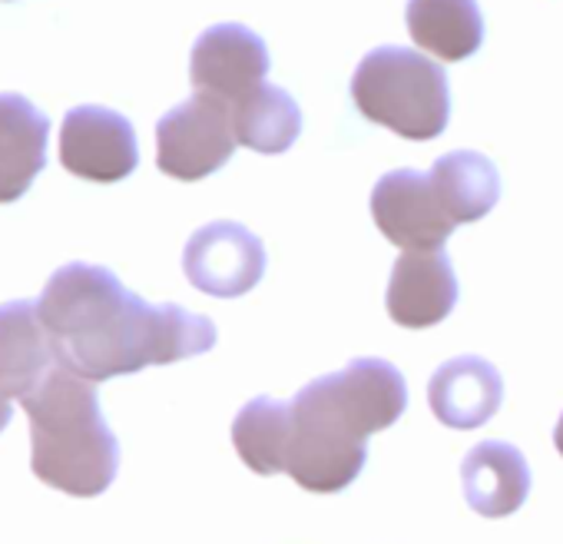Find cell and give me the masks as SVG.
<instances>
[{"instance_id": "7", "label": "cell", "mask_w": 563, "mask_h": 544, "mask_svg": "<svg viewBox=\"0 0 563 544\" xmlns=\"http://www.w3.org/2000/svg\"><path fill=\"white\" fill-rule=\"evenodd\" d=\"M372 219L378 232L405 252L444 249L457 222L441 206L431 176L418 170H391L372 189Z\"/></svg>"}, {"instance_id": "12", "label": "cell", "mask_w": 563, "mask_h": 544, "mask_svg": "<svg viewBox=\"0 0 563 544\" xmlns=\"http://www.w3.org/2000/svg\"><path fill=\"white\" fill-rule=\"evenodd\" d=\"M461 485L471 511L481 518H507L530 494V468L517 445L490 438L474 445L461 461Z\"/></svg>"}, {"instance_id": "20", "label": "cell", "mask_w": 563, "mask_h": 544, "mask_svg": "<svg viewBox=\"0 0 563 544\" xmlns=\"http://www.w3.org/2000/svg\"><path fill=\"white\" fill-rule=\"evenodd\" d=\"M553 445H556V451H560V458H563V415H560V422H556V428H553Z\"/></svg>"}, {"instance_id": "4", "label": "cell", "mask_w": 563, "mask_h": 544, "mask_svg": "<svg viewBox=\"0 0 563 544\" xmlns=\"http://www.w3.org/2000/svg\"><path fill=\"white\" fill-rule=\"evenodd\" d=\"M358 113L405 140H438L451 117L444 70L405 47H375L352 77Z\"/></svg>"}, {"instance_id": "2", "label": "cell", "mask_w": 563, "mask_h": 544, "mask_svg": "<svg viewBox=\"0 0 563 544\" xmlns=\"http://www.w3.org/2000/svg\"><path fill=\"white\" fill-rule=\"evenodd\" d=\"M286 475L312 494L345 491L368 461V438L408 409V382L385 359H352L296 392Z\"/></svg>"}, {"instance_id": "6", "label": "cell", "mask_w": 563, "mask_h": 544, "mask_svg": "<svg viewBox=\"0 0 563 544\" xmlns=\"http://www.w3.org/2000/svg\"><path fill=\"white\" fill-rule=\"evenodd\" d=\"M183 272L192 290L216 300H239L265 276V246L242 222H206L183 249Z\"/></svg>"}, {"instance_id": "17", "label": "cell", "mask_w": 563, "mask_h": 544, "mask_svg": "<svg viewBox=\"0 0 563 544\" xmlns=\"http://www.w3.org/2000/svg\"><path fill=\"white\" fill-rule=\"evenodd\" d=\"M292 438V409L278 399L255 395L232 418V445L249 471L255 475H282L289 458Z\"/></svg>"}, {"instance_id": "10", "label": "cell", "mask_w": 563, "mask_h": 544, "mask_svg": "<svg viewBox=\"0 0 563 544\" xmlns=\"http://www.w3.org/2000/svg\"><path fill=\"white\" fill-rule=\"evenodd\" d=\"M461 286L444 249L434 252H401L388 280V316L401 329L441 326L457 306Z\"/></svg>"}, {"instance_id": "9", "label": "cell", "mask_w": 563, "mask_h": 544, "mask_svg": "<svg viewBox=\"0 0 563 544\" xmlns=\"http://www.w3.org/2000/svg\"><path fill=\"white\" fill-rule=\"evenodd\" d=\"M268 74V51L258 34L242 24L209 28L189 57V80L196 94H209L229 107L242 104L262 87Z\"/></svg>"}, {"instance_id": "14", "label": "cell", "mask_w": 563, "mask_h": 544, "mask_svg": "<svg viewBox=\"0 0 563 544\" xmlns=\"http://www.w3.org/2000/svg\"><path fill=\"white\" fill-rule=\"evenodd\" d=\"M47 117L21 94H0V203H18L47 166Z\"/></svg>"}, {"instance_id": "1", "label": "cell", "mask_w": 563, "mask_h": 544, "mask_svg": "<svg viewBox=\"0 0 563 544\" xmlns=\"http://www.w3.org/2000/svg\"><path fill=\"white\" fill-rule=\"evenodd\" d=\"M57 366L100 385L150 366H173L216 346L212 319L183 306H150L107 265L67 262L37 300Z\"/></svg>"}, {"instance_id": "15", "label": "cell", "mask_w": 563, "mask_h": 544, "mask_svg": "<svg viewBox=\"0 0 563 544\" xmlns=\"http://www.w3.org/2000/svg\"><path fill=\"white\" fill-rule=\"evenodd\" d=\"M408 34L424 54L457 64L481 51L484 18L477 0H408Z\"/></svg>"}, {"instance_id": "3", "label": "cell", "mask_w": 563, "mask_h": 544, "mask_svg": "<svg viewBox=\"0 0 563 544\" xmlns=\"http://www.w3.org/2000/svg\"><path fill=\"white\" fill-rule=\"evenodd\" d=\"M21 405L31 418V468L47 488L97 498L113 485L120 445L100 412L93 382L54 366Z\"/></svg>"}, {"instance_id": "8", "label": "cell", "mask_w": 563, "mask_h": 544, "mask_svg": "<svg viewBox=\"0 0 563 544\" xmlns=\"http://www.w3.org/2000/svg\"><path fill=\"white\" fill-rule=\"evenodd\" d=\"M60 163L90 183L126 179L140 163L133 123L107 107L70 110L60 127Z\"/></svg>"}, {"instance_id": "11", "label": "cell", "mask_w": 563, "mask_h": 544, "mask_svg": "<svg viewBox=\"0 0 563 544\" xmlns=\"http://www.w3.org/2000/svg\"><path fill=\"white\" fill-rule=\"evenodd\" d=\"M504 402L500 372L481 356H457L438 366L428 382V405L434 418L457 432L487 425Z\"/></svg>"}, {"instance_id": "5", "label": "cell", "mask_w": 563, "mask_h": 544, "mask_svg": "<svg viewBox=\"0 0 563 544\" xmlns=\"http://www.w3.org/2000/svg\"><path fill=\"white\" fill-rule=\"evenodd\" d=\"M235 146L232 107L209 94H192L156 123V166L183 183H196L222 170Z\"/></svg>"}, {"instance_id": "18", "label": "cell", "mask_w": 563, "mask_h": 544, "mask_svg": "<svg viewBox=\"0 0 563 544\" xmlns=\"http://www.w3.org/2000/svg\"><path fill=\"white\" fill-rule=\"evenodd\" d=\"M232 130L239 146H249L265 156L286 153L302 133V110L299 104L272 84H262L242 104L232 107Z\"/></svg>"}, {"instance_id": "19", "label": "cell", "mask_w": 563, "mask_h": 544, "mask_svg": "<svg viewBox=\"0 0 563 544\" xmlns=\"http://www.w3.org/2000/svg\"><path fill=\"white\" fill-rule=\"evenodd\" d=\"M11 415H14V399H8L4 392H0V432H4V428H8Z\"/></svg>"}, {"instance_id": "13", "label": "cell", "mask_w": 563, "mask_h": 544, "mask_svg": "<svg viewBox=\"0 0 563 544\" xmlns=\"http://www.w3.org/2000/svg\"><path fill=\"white\" fill-rule=\"evenodd\" d=\"M57 366L37 303L14 300L0 306V392L24 399Z\"/></svg>"}, {"instance_id": "16", "label": "cell", "mask_w": 563, "mask_h": 544, "mask_svg": "<svg viewBox=\"0 0 563 544\" xmlns=\"http://www.w3.org/2000/svg\"><path fill=\"white\" fill-rule=\"evenodd\" d=\"M428 176H431V186H434L441 206L448 209V216L457 226L484 219L500 199L497 166L474 150L444 153L441 160H434Z\"/></svg>"}]
</instances>
